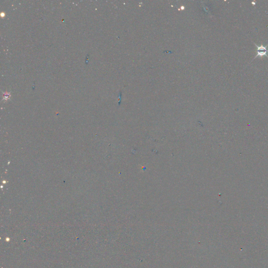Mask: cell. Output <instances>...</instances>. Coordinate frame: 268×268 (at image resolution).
<instances>
[{"label": "cell", "mask_w": 268, "mask_h": 268, "mask_svg": "<svg viewBox=\"0 0 268 268\" xmlns=\"http://www.w3.org/2000/svg\"><path fill=\"white\" fill-rule=\"evenodd\" d=\"M254 44H255V46H256V47L257 48V54L255 56L253 60L255 59L258 57H262L263 56H266V57L268 58V55L267 54L268 50L267 49V47L268 46V44H267L266 46H263L262 44L260 46H258L255 43H254Z\"/></svg>", "instance_id": "cell-1"}, {"label": "cell", "mask_w": 268, "mask_h": 268, "mask_svg": "<svg viewBox=\"0 0 268 268\" xmlns=\"http://www.w3.org/2000/svg\"><path fill=\"white\" fill-rule=\"evenodd\" d=\"M4 96H4V98H5V99H8V98L10 97V95H9V94H8V93L5 94Z\"/></svg>", "instance_id": "cell-2"}]
</instances>
